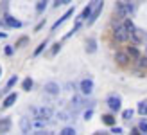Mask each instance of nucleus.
Segmentation results:
<instances>
[{
	"label": "nucleus",
	"instance_id": "f257e3e1",
	"mask_svg": "<svg viewBox=\"0 0 147 135\" xmlns=\"http://www.w3.org/2000/svg\"><path fill=\"white\" fill-rule=\"evenodd\" d=\"M131 13H133L131 4H127V2H117V5H115V16L119 18V20L127 18Z\"/></svg>",
	"mask_w": 147,
	"mask_h": 135
},
{
	"label": "nucleus",
	"instance_id": "f03ea898",
	"mask_svg": "<svg viewBox=\"0 0 147 135\" xmlns=\"http://www.w3.org/2000/svg\"><path fill=\"white\" fill-rule=\"evenodd\" d=\"M124 25H126V29H127V34H129V40H133V42H140L142 40V34H140V31L135 27V24H133V20H131L129 16L127 18H124Z\"/></svg>",
	"mask_w": 147,
	"mask_h": 135
},
{
	"label": "nucleus",
	"instance_id": "7ed1b4c3",
	"mask_svg": "<svg viewBox=\"0 0 147 135\" xmlns=\"http://www.w3.org/2000/svg\"><path fill=\"white\" fill-rule=\"evenodd\" d=\"M113 40H115V42H119V43H124V42H127V40H129L127 29H126V25H124V24L115 25V29H113Z\"/></svg>",
	"mask_w": 147,
	"mask_h": 135
},
{
	"label": "nucleus",
	"instance_id": "20e7f679",
	"mask_svg": "<svg viewBox=\"0 0 147 135\" xmlns=\"http://www.w3.org/2000/svg\"><path fill=\"white\" fill-rule=\"evenodd\" d=\"M34 114H36V119H43V121H49L50 117H52V114H54V110L52 108H36L34 110Z\"/></svg>",
	"mask_w": 147,
	"mask_h": 135
},
{
	"label": "nucleus",
	"instance_id": "39448f33",
	"mask_svg": "<svg viewBox=\"0 0 147 135\" xmlns=\"http://www.w3.org/2000/svg\"><path fill=\"white\" fill-rule=\"evenodd\" d=\"M79 90H81V94H84V95H90L93 92V81L90 78H86L81 81V85H79Z\"/></svg>",
	"mask_w": 147,
	"mask_h": 135
},
{
	"label": "nucleus",
	"instance_id": "423d86ee",
	"mask_svg": "<svg viewBox=\"0 0 147 135\" xmlns=\"http://www.w3.org/2000/svg\"><path fill=\"white\" fill-rule=\"evenodd\" d=\"M108 106H109V110H113V114L119 112L120 110V97L119 95H109L108 97Z\"/></svg>",
	"mask_w": 147,
	"mask_h": 135
},
{
	"label": "nucleus",
	"instance_id": "0eeeda50",
	"mask_svg": "<svg viewBox=\"0 0 147 135\" xmlns=\"http://www.w3.org/2000/svg\"><path fill=\"white\" fill-rule=\"evenodd\" d=\"M45 92L49 95H57L59 94V85H57L56 81H49V83L45 85Z\"/></svg>",
	"mask_w": 147,
	"mask_h": 135
},
{
	"label": "nucleus",
	"instance_id": "6e6552de",
	"mask_svg": "<svg viewBox=\"0 0 147 135\" xmlns=\"http://www.w3.org/2000/svg\"><path fill=\"white\" fill-rule=\"evenodd\" d=\"M115 61L119 63V65H122V67H126V65L131 61V58L126 54V52H117V56H115Z\"/></svg>",
	"mask_w": 147,
	"mask_h": 135
},
{
	"label": "nucleus",
	"instance_id": "1a4fd4ad",
	"mask_svg": "<svg viewBox=\"0 0 147 135\" xmlns=\"http://www.w3.org/2000/svg\"><path fill=\"white\" fill-rule=\"evenodd\" d=\"M124 52H126L131 59H138V56H140V52H138V49L135 47V45H127V47L124 49Z\"/></svg>",
	"mask_w": 147,
	"mask_h": 135
},
{
	"label": "nucleus",
	"instance_id": "9d476101",
	"mask_svg": "<svg viewBox=\"0 0 147 135\" xmlns=\"http://www.w3.org/2000/svg\"><path fill=\"white\" fill-rule=\"evenodd\" d=\"M83 99H81V97L79 95H76V97H74V99H72V103H70V108H72V112H74V114H76V112H79L81 110V106H83Z\"/></svg>",
	"mask_w": 147,
	"mask_h": 135
},
{
	"label": "nucleus",
	"instance_id": "9b49d317",
	"mask_svg": "<svg viewBox=\"0 0 147 135\" xmlns=\"http://www.w3.org/2000/svg\"><path fill=\"white\" fill-rule=\"evenodd\" d=\"M72 14H74V7H70V9H68L67 13H65V14H63V16L59 18V20H57V22H56V24L52 25V29H54V31H56V27H59V25L63 24V22H65V20H68V18H72Z\"/></svg>",
	"mask_w": 147,
	"mask_h": 135
},
{
	"label": "nucleus",
	"instance_id": "f8f14e48",
	"mask_svg": "<svg viewBox=\"0 0 147 135\" xmlns=\"http://www.w3.org/2000/svg\"><path fill=\"white\" fill-rule=\"evenodd\" d=\"M20 130L24 132V133H29V132L32 130V124H31V121H29L27 117H24V119L20 121Z\"/></svg>",
	"mask_w": 147,
	"mask_h": 135
},
{
	"label": "nucleus",
	"instance_id": "ddd939ff",
	"mask_svg": "<svg viewBox=\"0 0 147 135\" xmlns=\"http://www.w3.org/2000/svg\"><path fill=\"white\" fill-rule=\"evenodd\" d=\"M16 97H18V94H16V92H13V94H9V95H7L5 99H4V103H2V106H4V108H9L11 104H14V101H16Z\"/></svg>",
	"mask_w": 147,
	"mask_h": 135
},
{
	"label": "nucleus",
	"instance_id": "4468645a",
	"mask_svg": "<svg viewBox=\"0 0 147 135\" xmlns=\"http://www.w3.org/2000/svg\"><path fill=\"white\" fill-rule=\"evenodd\" d=\"M100 11H102V2L99 0V5H97V7L93 9V13H90V18H88V24H93V22H95V18H97L99 14H100Z\"/></svg>",
	"mask_w": 147,
	"mask_h": 135
},
{
	"label": "nucleus",
	"instance_id": "2eb2a0df",
	"mask_svg": "<svg viewBox=\"0 0 147 135\" xmlns=\"http://www.w3.org/2000/svg\"><path fill=\"white\" fill-rule=\"evenodd\" d=\"M5 24L9 25V27H14V29L22 27V22H20V20H16V18H13L11 14H7V16H5Z\"/></svg>",
	"mask_w": 147,
	"mask_h": 135
},
{
	"label": "nucleus",
	"instance_id": "dca6fc26",
	"mask_svg": "<svg viewBox=\"0 0 147 135\" xmlns=\"http://www.w3.org/2000/svg\"><path fill=\"white\" fill-rule=\"evenodd\" d=\"M9 128H11V121L9 119H0V133H7L9 132Z\"/></svg>",
	"mask_w": 147,
	"mask_h": 135
},
{
	"label": "nucleus",
	"instance_id": "f3484780",
	"mask_svg": "<svg viewBox=\"0 0 147 135\" xmlns=\"http://www.w3.org/2000/svg\"><path fill=\"white\" fill-rule=\"evenodd\" d=\"M138 114L140 115H147V101H142V103H138Z\"/></svg>",
	"mask_w": 147,
	"mask_h": 135
},
{
	"label": "nucleus",
	"instance_id": "a211bd4d",
	"mask_svg": "<svg viewBox=\"0 0 147 135\" xmlns=\"http://www.w3.org/2000/svg\"><path fill=\"white\" fill-rule=\"evenodd\" d=\"M102 123L108 126H115V117L113 115H102Z\"/></svg>",
	"mask_w": 147,
	"mask_h": 135
},
{
	"label": "nucleus",
	"instance_id": "6ab92c4d",
	"mask_svg": "<svg viewBox=\"0 0 147 135\" xmlns=\"http://www.w3.org/2000/svg\"><path fill=\"white\" fill-rule=\"evenodd\" d=\"M136 65L140 67V69H147V56H144V58H140V56H138V59H136Z\"/></svg>",
	"mask_w": 147,
	"mask_h": 135
},
{
	"label": "nucleus",
	"instance_id": "aec40b11",
	"mask_svg": "<svg viewBox=\"0 0 147 135\" xmlns=\"http://www.w3.org/2000/svg\"><path fill=\"white\" fill-rule=\"evenodd\" d=\"M18 83V76H13L9 81H7V85H5V90H9V88H13L14 85H16Z\"/></svg>",
	"mask_w": 147,
	"mask_h": 135
},
{
	"label": "nucleus",
	"instance_id": "412c9836",
	"mask_svg": "<svg viewBox=\"0 0 147 135\" xmlns=\"http://www.w3.org/2000/svg\"><path fill=\"white\" fill-rule=\"evenodd\" d=\"M133 114H135V112H133V110H129V108H127V110H124V112H122V119H124V121H129V119L133 117Z\"/></svg>",
	"mask_w": 147,
	"mask_h": 135
},
{
	"label": "nucleus",
	"instance_id": "4be33fe9",
	"mask_svg": "<svg viewBox=\"0 0 147 135\" xmlns=\"http://www.w3.org/2000/svg\"><path fill=\"white\" fill-rule=\"evenodd\" d=\"M22 87H24V90H31V88H32V79H31V78L24 79V83H22Z\"/></svg>",
	"mask_w": 147,
	"mask_h": 135
},
{
	"label": "nucleus",
	"instance_id": "5701e85b",
	"mask_svg": "<svg viewBox=\"0 0 147 135\" xmlns=\"http://www.w3.org/2000/svg\"><path fill=\"white\" fill-rule=\"evenodd\" d=\"M45 45H47V42H41V43L38 45V49H36V50H34V56H38V54H40V52H41L43 49H45Z\"/></svg>",
	"mask_w": 147,
	"mask_h": 135
},
{
	"label": "nucleus",
	"instance_id": "b1692460",
	"mask_svg": "<svg viewBox=\"0 0 147 135\" xmlns=\"http://www.w3.org/2000/svg\"><path fill=\"white\" fill-rule=\"evenodd\" d=\"M74 133H76V130H74V128H63L61 130V135H74Z\"/></svg>",
	"mask_w": 147,
	"mask_h": 135
},
{
	"label": "nucleus",
	"instance_id": "393cba45",
	"mask_svg": "<svg viewBox=\"0 0 147 135\" xmlns=\"http://www.w3.org/2000/svg\"><path fill=\"white\" fill-rule=\"evenodd\" d=\"M138 130H140L142 133H147V123H145V121H142V123H140V126H138Z\"/></svg>",
	"mask_w": 147,
	"mask_h": 135
},
{
	"label": "nucleus",
	"instance_id": "a878e982",
	"mask_svg": "<svg viewBox=\"0 0 147 135\" xmlns=\"http://www.w3.org/2000/svg\"><path fill=\"white\" fill-rule=\"evenodd\" d=\"M88 50H90V52H93V50H95V42H93V40L88 42Z\"/></svg>",
	"mask_w": 147,
	"mask_h": 135
},
{
	"label": "nucleus",
	"instance_id": "bb28decb",
	"mask_svg": "<svg viewBox=\"0 0 147 135\" xmlns=\"http://www.w3.org/2000/svg\"><path fill=\"white\" fill-rule=\"evenodd\" d=\"M68 0H54V7H59V5H63V4H67Z\"/></svg>",
	"mask_w": 147,
	"mask_h": 135
},
{
	"label": "nucleus",
	"instance_id": "cd10ccee",
	"mask_svg": "<svg viewBox=\"0 0 147 135\" xmlns=\"http://www.w3.org/2000/svg\"><path fill=\"white\" fill-rule=\"evenodd\" d=\"M13 50H14L13 47H5V49H4V52H5V56H11V54H13Z\"/></svg>",
	"mask_w": 147,
	"mask_h": 135
},
{
	"label": "nucleus",
	"instance_id": "c85d7f7f",
	"mask_svg": "<svg viewBox=\"0 0 147 135\" xmlns=\"http://www.w3.org/2000/svg\"><path fill=\"white\" fill-rule=\"evenodd\" d=\"M111 132L113 133H122V128H119V126H111Z\"/></svg>",
	"mask_w": 147,
	"mask_h": 135
},
{
	"label": "nucleus",
	"instance_id": "c756f323",
	"mask_svg": "<svg viewBox=\"0 0 147 135\" xmlns=\"http://www.w3.org/2000/svg\"><path fill=\"white\" fill-rule=\"evenodd\" d=\"M57 52H59V45L56 43V45H54V49H52V54H57Z\"/></svg>",
	"mask_w": 147,
	"mask_h": 135
},
{
	"label": "nucleus",
	"instance_id": "7c9ffc66",
	"mask_svg": "<svg viewBox=\"0 0 147 135\" xmlns=\"http://www.w3.org/2000/svg\"><path fill=\"white\" fill-rule=\"evenodd\" d=\"M0 38H5V33H0Z\"/></svg>",
	"mask_w": 147,
	"mask_h": 135
},
{
	"label": "nucleus",
	"instance_id": "2f4dec72",
	"mask_svg": "<svg viewBox=\"0 0 147 135\" xmlns=\"http://www.w3.org/2000/svg\"><path fill=\"white\" fill-rule=\"evenodd\" d=\"M0 76H2V69H0Z\"/></svg>",
	"mask_w": 147,
	"mask_h": 135
},
{
	"label": "nucleus",
	"instance_id": "473e14b6",
	"mask_svg": "<svg viewBox=\"0 0 147 135\" xmlns=\"http://www.w3.org/2000/svg\"><path fill=\"white\" fill-rule=\"evenodd\" d=\"M126 2H131V0H126Z\"/></svg>",
	"mask_w": 147,
	"mask_h": 135
},
{
	"label": "nucleus",
	"instance_id": "72a5a7b5",
	"mask_svg": "<svg viewBox=\"0 0 147 135\" xmlns=\"http://www.w3.org/2000/svg\"><path fill=\"white\" fill-rule=\"evenodd\" d=\"M0 25H2V22H0Z\"/></svg>",
	"mask_w": 147,
	"mask_h": 135
}]
</instances>
